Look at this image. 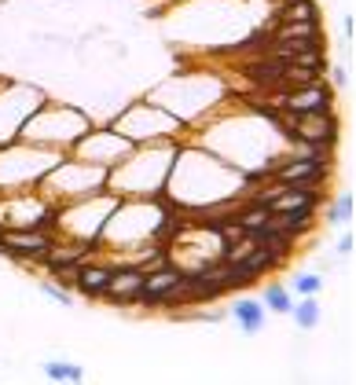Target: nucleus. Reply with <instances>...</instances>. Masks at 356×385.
<instances>
[{"label":"nucleus","mask_w":356,"mask_h":385,"mask_svg":"<svg viewBox=\"0 0 356 385\" xmlns=\"http://www.w3.org/2000/svg\"><path fill=\"white\" fill-rule=\"evenodd\" d=\"M40 294H45L48 301L62 305V308H70V305H74V294H67V286L55 283V279H40Z\"/></svg>","instance_id":"9d476101"},{"label":"nucleus","mask_w":356,"mask_h":385,"mask_svg":"<svg viewBox=\"0 0 356 385\" xmlns=\"http://www.w3.org/2000/svg\"><path fill=\"white\" fill-rule=\"evenodd\" d=\"M352 33H356V18H352V11L342 18V37L349 40V45H352Z\"/></svg>","instance_id":"ddd939ff"},{"label":"nucleus","mask_w":356,"mask_h":385,"mask_svg":"<svg viewBox=\"0 0 356 385\" xmlns=\"http://www.w3.org/2000/svg\"><path fill=\"white\" fill-rule=\"evenodd\" d=\"M40 371H45V378H52V381H67V385L85 381V371H81V363H67V359H48Z\"/></svg>","instance_id":"0eeeda50"},{"label":"nucleus","mask_w":356,"mask_h":385,"mask_svg":"<svg viewBox=\"0 0 356 385\" xmlns=\"http://www.w3.org/2000/svg\"><path fill=\"white\" fill-rule=\"evenodd\" d=\"M352 246H356V239H352V231L338 235V257H352Z\"/></svg>","instance_id":"f8f14e48"},{"label":"nucleus","mask_w":356,"mask_h":385,"mask_svg":"<svg viewBox=\"0 0 356 385\" xmlns=\"http://www.w3.org/2000/svg\"><path fill=\"white\" fill-rule=\"evenodd\" d=\"M228 316H232V323L239 327L243 337H257L268 323V312L261 305V297H235V301L228 305Z\"/></svg>","instance_id":"20e7f679"},{"label":"nucleus","mask_w":356,"mask_h":385,"mask_svg":"<svg viewBox=\"0 0 356 385\" xmlns=\"http://www.w3.org/2000/svg\"><path fill=\"white\" fill-rule=\"evenodd\" d=\"M290 319L298 323V330H316V327H320V319H323V308H320L316 297H294Z\"/></svg>","instance_id":"423d86ee"},{"label":"nucleus","mask_w":356,"mask_h":385,"mask_svg":"<svg viewBox=\"0 0 356 385\" xmlns=\"http://www.w3.org/2000/svg\"><path fill=\"white\" fill-rule=\"evenodd\" d=\"M320 290H323L320 272H294L290 275V294L294 297H320Z\"/></svg>","instance_id":"6e6552de"},{"label":"nucleus","mask_w":356,"mask_h":385,"mask_svg":"<svg viewBox=\"0 0 356 385\" xmlns=\"http://www.w3.org/2000/svg\"><path fill=\"white\" fill-rule=\"evenodd\" d=\"M111 275H114L111 264H103V261H81L77 272H74V279H70V290H77L81 297H89V301H99L103 290H107V283H111Z\"/></svg>","instance_id":"7ed1b4c3"},{"label":"nucleus","mask_w":356,"mask_h":385,"mask_svg":"<svg viewBox=\"0 0 356 385\" xmlns=\"http://www.w3.org/2000/svg\"><path fill=\"white\" fill-rule=\"evenodd\" d=\"M261 305L272 316H290V308H294V294H290V286H283V283H268L261 290Z\"/></svg>","instance_id":"39448f33"},{"label":"nucleus","mask_w":356,"mask_h":385,"mask_svg":"<svg viewBox=\"0 0 356 385\" xmlns=\"http://www.w3.org/2000/svg\"><path fill=\"white\" fill-rule=\"evenodd\" d=\"M272 180L283 187H327L334 177V165H323L316 158H298V155H283L276 165L268 169Z\"/></svg>","instance_id":"f03ea898"},{"label":"nucleus","mask_w":356,"mask_h":385,"mask_svg":"<svg viewBox=\"0 0 356 385\" xmlns=\"http://www.w3.org/2000/svg\"><path fill=\"white\" fill-rule=\"evenodd\" d=\"M89 118L74 111V106H62V103H52L48 96L37 103V111L23 121L18 128V140L23 143H33V147H45V151H59V155H70L77 140L89 133Z\"/></svg>","instance_id":"f257e3e1"},{"label":"nucleus","mask_w":356,"mask_h":385,"mask_svg":"<svg viewBox=\"0 0 356 385\" xmlns=\"http://www.w3.org/2000/svg\"><path fill=\"white\" fill-rule=\"evenodd\" d=\"M327 74H330V89H345L349 84V74L342 67H327Z\"/></svg>","instance_id":"9b49d317"},{"label":"nucleus","mask_w":356,"mask_h":385,"mask_svg":"<svg viewBox=\"0 0 356 385\" xmlns=\"http://www.w3.org/2000/svg\"><path fill=\"white\" fill-rule=\"evenodd\" d=\"M352 213H356V199L349 191V195H338L327 206V224H352Z\"/></svg>","instance_id":"1a4fd4ad"}]
</instances>
